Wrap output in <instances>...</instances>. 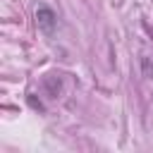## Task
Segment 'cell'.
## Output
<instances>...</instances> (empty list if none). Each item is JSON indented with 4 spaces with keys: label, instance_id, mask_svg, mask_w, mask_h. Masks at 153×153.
Here are the masks:
<instances>
[{
    "label": "cell",
    "instance_id": "1",
    "mask_svg": "<svg viewBox=\"0 0 153 153\" xmlns=\"http://www.w3.org/2000/svg\"><path fill=\"white\" fill-rule=\"evenodd\" d=\"M36 26L38 31H43L45 36H53L55 26H57V14L48 7V5H38L36 7Z\"/></svg>",
    "mask_w": 153,
    "mask_h": 153
}]
</instances>
